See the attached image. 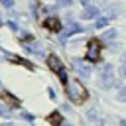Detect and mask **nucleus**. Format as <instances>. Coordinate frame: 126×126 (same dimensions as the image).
<instances>
[{"label": "nucleus", "mask_w": 126, "mask_h": 126, "mask_svg": "<svg viewBox=\"0 0 126 126\" xmlns=\"http://www.w3.org/2000/svg\"><path fill=\"white\" fill-rule=\"evenodd\" d=\"M65 87H67V96H69L73 102H83V100L89 96L85 85H83L81 81H77V79H71Z\"/></svg>", "instance_id": "1"}, {"label": "nucleus", "mask_w": 126, "mask_h": 126, "mask_svg": "<svg viewBox=\"0 0 126 126\" xmlns=\"http://www.w3.org/2000/svg\"><path fill=\"white\" fill-rule=\"evenodd\" d=\"M114 85H116L114 69H112L110 63H106V65L102 67V71H100V83H98V87H100L102 91H108V89H112Z\"/></svg>", "instance_id": "2"}, {"label": "nucleus", "mask_w": 126, "mask_h": 126, "mask_svg": "<svg viewBox=\"0 0 126 126\" xmlns=\"http://www.w3.org/2000/svg\"><path fill=\"white\" fill-rule=\"evenodd\" d=\"M100 49H102V45H100V41L98 39H91L89 43H87V59L89 61H98L100 59Z\"/></svg>", "instance_id": "3"}, {"label": "nucleus", "mask_w": 126, "mask_h": 126, "mask_svg": "<svg viewBox=\"0 0 126 126\" xmlns=\"http://www.w3.org/2000/svg\"><path fill=\"white\" fill-rule=\"evenodd\" d=\"M43 26H45L47 30H51V32H59V30H61V22H59V18H53V16L45 18V20H43Z\"/></svg>", "instance_id": "4"}, {"label": "nucleus", "mask_w": 126, "mask_h": 126, "mask_svg": "<svg viewBox=\"0 0 126 126\" xmlns=\"http://www.w3.org/2000/svg\"><path fill=\"white\" fill-rule=\"evenodd\" d=\"M47 65H49V69L51 71H55V73H59V71H63L65 67H63V63H61V59L59 57H55V55H49L47 57Z\"/></svg>", "instance_id": "5"}, {"label": "nucleus", "mask_w": 126, "mask_h": 126, "mask_svg": "<svg viewBox=\"0 0 126 126\" xmlns=\"http://www.w3.org/2000/svg\"><path fill=\"white\" fill-rule=\"evenodd\" d=\"M96 16H98V8H94V6H87L83 10V20H93Z\"/></svg>", "instance_id": "6"}, {"label": "nucleus", "mask_w": 126, "mask_h": 126, "mask_svg": "<svg viewBox=\"0 0 126 126\" xmlns=\"http://www.w3.org/2000/svg\"><path fill=\"white\" fill-rule=\"evenodd\" d=\"M75 32H81L79 24H75V22H69V24H67V28L63 30V37H69V35H71V33H75Z\"/></svg>", "instance_id": "7"}, {"label": "nucleus", "mask_w": 126, "mask_h": 126, "mask_svg": "<svg viewBox=\"0 0 126 126\" xmlns=\"http://www.w3.org/2000/svg\"><path fill=\"white\" fill-rule=\"evenodd\" d=\"M73 63H75V69H77V71H79V73H81L83 77H89V75H91V69H89V67H85V63H83V61L75 59Z\"/></svg>", "instance_id": "8"}, {"label": "nucleus", "mask_w": 126, "mask_h": 126, "mask_svg": "<svg viewBox=\"0 0 126 126\" xmlns=\"http://www.w3.org/2000/svg\"><path fill=\"white\" fill-rule=\"evenodd\" d=\"M4 98H6V102H10V104H14V106H20V100H18L14 94H10V93H4Z\"/></svg>", "instance_id": "9"}, {"label": "nucleus", "mask_w": 126, "mask_h": 126, "mask_svg": "<svg viewBox=\"0 0 126 126\" xmlns=\"http://www.w3.org/2000/svg\"><path fill=\"white\" fill-rule=\"evenodd\" d=\"M106 26H108V18H104V16H102V18H98V20H96V24H94V28H96V30H102V28H106Z\"/></svg>", "instance_id": "10"}, {"label": "nucleus", "mask_w": 126, "mask_h": 126, "mask_svg": "<svg viewBox=\"0 0 126 126\" xmlns=\"http://www.w3.org/2000/svg\"><path fill=\"white\" fill-rule=\"evenodd\" d=\"M114 37H116V30H108V32L102 33V39H104V41H110V39H114Z\"/></svg>", "instance_id": "11"}, {"label": "nucleus", "mask_w": 126, "mask_h": 126, "mask_svg": "<svg viewBox=\"0 0 126 126\" xmlns=\"http://www.w3.org/2000/svg\"><path fill=\"white\" fill-rule=\"evenodd\" d=\"M116 98H118V100H120V102H126V87H124V89H120V91H118V96H116Z\"/></svg>", "instance_id": "12"}, {"label": "nucleus", "mask_w": 126, "mask_h": 126, "mask_svg": "<svg viewBox=\"0 0 126 126\" xmlns=\"http://www.w3.org/2000/svg\"><path fill=\"white\" fill-rule=\"evenodd\" d=\"M53 114H55V116H49V122H51V124H59V122H61L63 118H61V116H59L57 112H53Z\"/></svg>", "instance_id": "13"}, {"label": "nucleus", "mask_w": 126, "mask_h": 126, "mask_svg": "<svg viewBox=\"0 0 126 126\" xmlns=\"http://www.w3.org/2000/svg\"><path fill=\"white\" fill-rule=\"evenodd\" d=\"M57 75H59V79H61V81H63V83H65V85H67V83H69V79H67V73H65V69H63V71H59V73H57Z\"/></svg>", "instance_id": "14"}, {"label": "nucleus", "mask_w": 126, "mask_h": 126, "mask_svg": "<svg viewBox=\"0 0 126 126\" xmlns=\"http://www.w3.org/2000/svg\"><path fill=\"white\" fill-rule=\"evenodd\" d=\"M0 2H2L4 8H12V6H14V0H0Z\"/></svg>", "instance_id": "15"}, {"label": "nucleus", "mask_w": 126, "mask_h": 126, "mask_svg": "<svg viewBox=\"0 0 126 126\" xmlns=\"http://www.w3.org/2000/svg\"><path fill=\"white\" fill-rule=\"evenodd\" d=\"M89 118L91 120H96V108H91L89 110Z\"/></svg>", "instance_id": "16"}, {"label": "nucleus", "mask_w": 126, "mask_h": 126, "mask_svg": "<svg viewBox=\"0 0 126 126\" xmlns=\"http://www.w3.org/2000/svg\"><path fill=\"white\" fill-rule=\"evenodd\" d=\"M0 116H10V110L6 106H0Z\"/></svg>", "instance_id": "17"}, {"label": "nucleus", "mask_w": 126, "mask_h": 126, "mask_svg": "<svg viewBox=\"0 0 126 126\" xmlns=\"http://www.w3.org/2000/svg\"><path fill=\"white\" fill-rule=\"evenodd\" d=\"M57 4L59 6H69V4H73V0H57Z\"/></svg>", "instance_id": "18"}, {"label": "nucleus", "mask_w": 126, "mask_h": 126, "mask_svg": "<svg viewBox=\"0 0 126 126\" xmlns=\"http://www.w3.org/2000/svg\"><path fill=\"white\" fill-rule=\"evenodd\" d=\"M120 75L126 79V65H122V67H120Z\"/></svg>", "instance_id": "19"}, {"label": "nucleus", "mask_w": 126, "mask_h": 126, "mask_svg": "<svg viewBox=\"0 0 126 126\" xmlns=\"http://www.w3.org/2000/svg\"><path fill=\"white\" fill-rule=\"evenodd\" d=\"M57 126H71V122H67V120H61Z\"/></svg>", "instance_id": "20"}, {"label": "nucleus", "mask_w": 126, "mask_h": 126, "mask_svg": "<svg viewBox=\"0 0 126 126\" xmlns=\"http://www.w3.org/2000/svg\"><path fill=\"white\" fill-rule=\"evenodd\" d=\"M47 93H49V96H51V98H55V91H53V89H47Z\"/></svg>", "instance_id": "21"}, {"label": "nucleus", "mask_w": 126, "mask_h": 126, "mask_svg": "<svg viewBox=\"0 0 126 126\" xmlns=\"http://www.w3.org/2000/svg\"><path fill=\"white\" fill-rule=\"evenodd\" d=\"M81 2H83V6L87 8V6H91V2H93V0H81Z\"/></svg>", "instance_id": "22"}, {"label": "nucleus", "mask_w": 126, "mask_h": 126, "mask_svg": "<svg viewBox=\"0 0 126 126\" xmlns=\"http://www.w3.org/2000/svg\"><path fill=\"white\" fill-rule=\"evenodd\" d=\"M120 126H126V120H120Z\"/></svg>", "instance_id": "23"}, {"label": "nucleus", "mask_w": 126, "mask_h": 126, "mask_svg": "<svg viewBox=\"0 0 126 126\" xmlns=\"http://www.w3.org/2000/svg\"><path fill=\"white\" fill-rule=\"evenodd\" d=\"M100 126H110V124H108V122H102V124H100Z\"/></svg>", "instance_id": "24"}, {"label": "nucleus", "mask_w": 126, "mask_h": 126, "mask_svg": "<svg viewBox=\"0 0 126 126\" xmlns=\"http://www.w3.org/2000/svg\"><path fill=\"white\" fill-rule=\"evenodd\" d=\"M124 61H126V53H124Z\"/></svg>", "instance_id": "25"}, {"label": "nucleus", "mask_w": 126, "mask_h": 126, "mask_svg": "<svg viewBox=\"0 0 126 126\" xmlns=\"http://www.w3.org/2000/svg\"><path fill=\"white\" fill-rule=\"evenodd\" d=\"M0 85H2V83H0Z\"/></svg>", "instance_id": "26"}, {"label": "nucleus", "mask_w": 126, "mask_h": 126, "mask_svg": "<svg viewBox=\"0 0 126 126\" xmlns=\"http://www.w3.org/2000/svg\"><path fill=\"white\" fill-rule=\"evenodd\" d=\"M6 126H8V124H6Z\"/></svg>", "instance_id": "27"}]
</instances>
